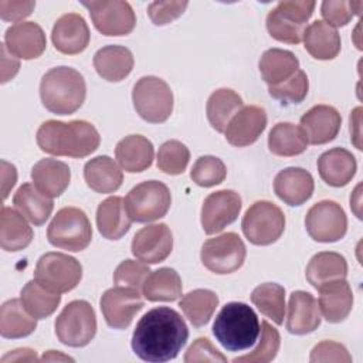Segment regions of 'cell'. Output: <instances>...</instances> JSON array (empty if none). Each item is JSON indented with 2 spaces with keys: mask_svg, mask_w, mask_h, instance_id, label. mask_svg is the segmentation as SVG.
Returning <instances> with one entry per match:
<instances>
[{
  "mask_svg": "<svg viewBox=\"0 0 363 363\" xmlns=\"http://www.w3.org/2000/svg\"><path fill=\"white\" fill-rule=\"evenodd\" d=\"M189 337V329L179 312L169 306L147 311L136 323L132 335L135 354L152 363L174 359Z\"/></svg>",
  "mask_w": 363,
  "mask_h": 363,
  "instance_id": "6da1fadb",
  "label": "cell"
},
{
  "mask_svg": "<svg viewBox=\"0 0 363 363\" xmlns=\"http://www.w3.org/2000/svg\"><path fill=\"white\" fill-rule=\"evenodd\" d=\"M101 136L86 121H45L37 130L38 147L54 156L81 159L98 149Z\"/></svg>",
  "mask_w": 363,
  "mask_h": 363,
  "instance_id": "7a4b0ae2",
  "label": "cell"
},
{
  "mask_svg": "<svg viewBox=\"0 0 363 363\" xmlns=\"http://www.w3.org/2000/svg\"><path fill=\"white\" fill-rule=\"evenodd\" d=\"M259 332L257 313L244 302L225 303L213 323V335L228 352H242L252 347Z\"/></svg>",
  "mask_w": 363,
  "mask_h": 363,
  "instance_id": "3957f363",
  "label": "cell"
},
{
  "mask_svg": "<svg viewBox=\"0 0 363 363\" xmlns=\"http://www.w3.org/2000/svg\"><path fill=\"white\" fill-rule=\"evenodd\" d=\"M40 96L50 112L57 115L74 113L85 101V79L71 67L51 68L41 78Z\"/></svg>",
  "mask_w": 363,
  "mask_h": 363,
  "instance_id": "277c9868",
  "label": "cell"
},
{
  "mask_svg": "<svg viewBox=\"0 0 363 363\" xmlns=\"http://www.w3.org/2000/svg\"><path fill=\"white\" fill-rule=\"evenodd\" d=\"M315 6L316 3L312 0L279 1L267 16V30L269 35L286 44L301 43Z\"/></svg>",
  "mask_w": 363,
  "mask_h": 363,
  "instance_id": "5b68a950",
  "label": "cell"
},
{
  "mask_svg": "<svg viewBox=\"0 0 363 363\" xmlns=\"http://www.w3.org/2000/svg\"><path fill=\"white\" fill-rule=\"evenodd\" d=\"M48 242L57 248L78 252L92 240V227L86 214L78 207H64L57 211L47 230Z\"/></svg>",
  "mask_w": 363,
  "mask_h": 363,
  "instance_id": "8992f818",
  "label": "cell"
},
{
  "mask_svg": "<svg viewBox=\"0 0 363 363\" xmlns=\"http://www.w3.org/2000/svg\"><path fill=\"white\" fill-rule=\"evenodd\" d=\"M132 101L139 116L150 123L167 121L173 111V92L166 81L147 75L133 85Z\"/></svg>",
  "mask_w": 363,
  "mask_h": 363,
  "instance_id": "52a82bcc",
  "label": "cell"
},
{
  "mask_svg": "<svg viewBox=\"0 0 363 363\" xmlns=\"http://www.w3.org/2000/svg\"><path fill=\"white\" fill-rule=\"evenodd\" d=\"M96 333V316L89 302L77 299L69 302L55 319L58 340L71 347L86 346Z\"/></svg>",
  "mask_w": 363,
  "mask_h": 363,
  "instance_id": "ba28073f",
  "label": "cell"
},
{
  "mask_svg": "<svg viewBox=\"0 0 363 363\" xmlns=\"http://www.w3.org/2000/svg\"><path fill=\"white\" fill-rule=\"evenodd\" d=\"M172 196L169 187L157 180H147L135 186L125 197L128 216L136 223H150L166 216Z\"/></svg>",
  "mask_w": 363,
  "mask_h": 363,
  "instance_id": "9c48e42d",
  "label": "cell"
},
{
  "mask_svg": "<svg viewBox=\"0 0 363 363\" xmlns=\"http://www.w3.org/2000/svg\"><path fill=\"white\" fill-rule=\"evenodd\" d=\"M241 228L251 244L269 245L282 235L285 230V216L277 204L259 200L251 204L245 211Z\"/></svg>",
  "mask_w": 363,
  "mask_h": 363,
  "instance_id": "30bf717a",
  "label": "cell"
},
{
  "mask_svg": "<svg viewBox=\"0 0 363 363\" xmlns=\"http://www.w3.org/2000/svg\"><path fill=\"white\" fill-rule=\"evenodd\" d=\"M81 278L82 267L79 261L62 252H47L41 255L34 271V279L55 294L72 291Z\"/></svg>",
  "mask_w": 363,
  "mask_h": 363,
  "instance_id": "8fae6325",
  "label": "cell"
},
{
  "mask_svg": "<svg viewBox=\"0 0 363 363\" xmlns=\"http://www.w3.org/2000/svg\"><path fill=\"white\" fill-rule=\"evenodd\" d=\"M245 245L238 234L224 233L208 238L201 245L200 258L203 265L218 275L231 274L240 269L245 259Z\"/></svg>",
  "mask_w": 363,
  "mask_h": 363,
  "instance_id": "7c38bea8",
  "label": "cell"
},
{
  "mask_svg": "<svg viewBox=\"0 0 363 363\" xmlns=\"http://www.w3.org/2000/svg\"><path fill=\"white\" fill-rule=\"evenodd\" d=\"M305 227L312 240L318 242H335L345 237L347 218L340 204L333 200H322L308 210Z\"/></svg>",
  "mask_w": 363,
  "mask_h": 363,
  "instance_id": "4fadbf2b",
  "label": "cell"
},
{
  "mask_svg": "<svg viewBox=\"0 0 363 363\" xmlns=\"http://www.w3.org/2000/svg\"><path fill=\"white\" fill-rule=\"evenodd\" d=\"M88 9L95 28L104 35H126L136 26V16L128 1H81Z\"/></svg>",
  "mask_w": 363,
  "mask_h": 363,
  "instance_id": "5bb4252c",
  "label": "cell"
},
{
  "mask_svg": "<svg viewBox=\"0 0 363 363\" xmlns=\"http://www.w3.org/2000/svg\"><path fill=\"white\" fill-rule=\"evenodd\" d=\"M101 311L108 326L113 329H126L133 316L143 308V299L139 289L115 286L101 296Z\"/></svg>",
  "mask_w": 363,
  "mask_h": 363,
  "instance_id": "9a60e30c",
  "label": "cell"
},
{
  "mask_svg": "<svg viewBox=\"0 0 363 363\" xmlns=\"http://www.w3.org/2000/svg\"><path fill=\"white\" fill-rule=\"evenodd\" d=\"M241 210V197L234 190H218L204 199L201 207V227L206 234L220 233L234 223Z\"/></svg>",
  "mask_w": 363,
  "mask_h": 363,
  "instance_id": "2e32d148",
  "label": "cell"
},
{
  "mask_svg": "<svg viewBox=\"0 0 363 363\" xmlns=\"http://www.w3.org/2000/svg\"><path fill=\"white\" fill-rule=\"evenodd\" d=\"M173 248L170 228L163 224H152L140 228L132 240V254L145 264L164 261Z\"/></svg>",
  "mask_w": 363,
  "mask_h": 363,
  "instance_id": "e0dca14e",
  "label": "cell"
},
{
  "mask_svg": "<svg viewBox=\"0 0 363 363\" xmlns=\"http://www.w3.org/2000/svg\"><path fill=\"white\" fill-rule=\"evenodd\" d=\"M267 126V113L257 105L242 106L228 122L224 133L230 145L244 147L252 145Z\"/></svg>",
  "mask_w": 363,
  "mask_h": 363,
  "instance_id": "ac0fdd59",
  "label": "cell"
},
{
  "mask_svg": "<svg viewBox=\"0 0 363 363\" xmlns=\"http://www.w3.org/2000/svg\"><path fill=\"white\" fill-rule=\"evenodd\" d=\"M89 28L84 17L78 13L61 16L51 33V40L57 51L68 55L82 52L89 44Z\"/></svg>",
  "mask_w": 363,
  "mask_h": 363,
  "instance_id": "d6986e66",
  "label": "cell"
},
{
  "mask_svg": "<svg viewBox=\"0 0 363 363\" xmlns=\"http://www.w3.org/2000/svg\"><path fill=\"white\" fill-rule=\"evenodd\" d=\"M4 44L13 55L23 60H34L44 52L47 40L37 23L21 21L6 30Z\"/></svg>",
  "mask_w": 363,
  "mask_h": 363,
  "instance_id": "ffe728a7",
  "label": "cell"
},
{
  "mask_svg": "<svg viewBox=\"0 0 363 363\" xmlns=\"http://www.w3.org/2000/svg\"><path fill=\"white\" fill-rule=\"evenodd\" d=\"M342 125L340 113L329 105H315L301 118V128L308 138V143L325 145L333 140Z\"/></svg>",
  "mask_w": 363,
  "mask_h": 363,
  "instance_id": "44dd1931",
  "label": "cell"
},
{
  "mask_svg": "<svg viewBox=\"0 0 363 363\" xmlns=\"http://www.w3.org/2000/svg\"><path fill=\"white\" fill-rule=\"evenodd\" d=\"M315 183L312 174L302 167H286L274 179L275 194L288 206H301L313 193Z\"/></svg>",
  "mask_w": 363,
  "mask_h": 363,
  "instance_id": "7402d4cb",
  "label": "cell"
},
{
  "mask_svg": "<svg viewBox=\"0 0 363 363\" xmlns=\"http://www.w3.org/2000/svg\"><path fill=\"white\" fill-rule=\"evenodd\" d=\"M320 325L318 301L306 291H294L289 296L286 329L292 335H306Z\"/></svg>",
  "mask_w": 363,
  "mask_h": 363,
  "instance_id": "603a6c76",
  "label": "cell"
},
{
  "mask_svg": "<svg viewBox=\"0 0 363 363\" xmlns=\"http://www.w3.org/2000/svg\"><path fill=\"white\" fill-rule=\"evenodd\" d=\"M319 291V311L330 323L345 320L353 306V291L346 279H335L323 284Z\"/></svg>",
  "mask_w": 363,
  "mask_h": 363,
  "instance_id": "cb8c5ba5",
  "label": "cell"
},
{
  "mask_svg": "<svg viewBox=\"0 0 363 363\" xmlns=\"http://www.w3.org/2000/svg\"><path fill=\"white\" fill-rule=\"evenodd\" d=\"M356 169L357 163L354 156L343 147L326 150L318 159L319 176L332 187L346 186L354 177Z\"/></svg>",
  "mask_w": 363,
  "mask_h": 363,
  "instance_id": "d4e9b609",
  "label": "cell"
},
{
  "mask_svg": "<svg viewBox=\"0 0 363 363\" xmlns=\"http://www.w3.org/2000/svg\"><path fill=\"white\" fill-rule=\"evenodd\" d=\"M115 156L125 172L139 173L152 166L155 149L147 138L142 135H129L118 142Z\"/></svg>",
  "mask_w": 363,
  "mask_h": 363,
  "instance_id": "484cf974",
  "label": "cell"
},
{
  "mask_svg": "<svg viewBox=\"0 0 363 363\" xmlns=\"http://www.w3.org/2000/svg\"><path fill=\"white\" fill-rule=\"evenodd\" d=\"M34 186L48 197L61 196L69 184L71 170L67 163L57 159H41L31 169Z\"/></svg>",
  "mask_w": 363,
  "mask_h": 363,
  "instance_id": "4316f807",
  "label": "cell"
},
{
  "mask_svg": "<svg viewBox=\"0 0 363 363\" xmlns=\"http://www.w3.org/2000/svg\"><path fill=\"white\" fill-rule=\"evenodd\" d=\"M94 67L98 75L109 82L125 79L133 68V55L122 45H106L94 55Z\"/></svg>",
  "mask_w": 363,
  "mask_h": 363,
  "instance_id": "83f0119b",
  "label": "cell"
},
{
  "mask_svg": "<svg viewBox=\"0 0 363 363\" xmlns=\"http://www.w3.org/2000/svg\"><path fill=\"white\" fill-rule=\"evenodd\" d=\"M132 220L128 216L125 200L112 196L99 203L96 210V225L106 240H119L130 228Z\"/></svg>",
  "mask_w": 363,
  "mask_h": 363,
  "instance_id": "f1b7e54d",
  "label": "cell"
},
{
  "mask_svg": "<svg viewBox=\"0 0 363 363\" xmlns=\"http://www.w3.org/2000/svg\"><path fill=\"white\" fill-rule=\"evenodd\" d=\"M302 40L305 50L316 60H333L340 52L339 33L322 20H316L308 26Z\"/></svg>",
  "mask_w": 363,
  "mask_h": 363,
  "instance_id": "f546056e",
  "label": "cell"
},
{
  "mask_svg": "<svg viewBox=\"0 0 363 363\" xmlns=\"http://www.w3.org/2000/svg\"><path fill=\"white\" fill-rule=\"evenodd\" d=\"M84 179L96 193H113L123 182V173L109 156H96L85 163Z\"/></svg>",
  "mask_w": 363,
  "mask_h": 363,
  "instance_id": "4dcf8cb0",
  "label": "cell"
},
{
  "mask_svg": "<svg viewBox=\"0 0 363 363\" xmlns=\"http://www.w3.org/2000/svg\"><path fill=\"white\" fill-rule=\"evenodd\" d=\"M13 204L34 225H43L54 208L51 197L41 193L31 183H24L18 187L14 193Z\"/></svg>",
  "mask_w": 363,
  "mask_h": 363,
  "instance_id": "1f68e13d",
  "label": "cell"
},
{
  "mask_svg": "<svg viewBox=\"0 0 363 363\" xmlns=\"http://www.w3.org/2000/svg\"><path fill=\"white\" fill-rule=\"evenodd\" d=\"M26 217L10 207H3L0 214V245L4 251L24 250L33 241V230Z\"/></svg>",
  "mask_w": 363,
  "mask_h": 363,
  "instance_id": "d6a6232c",
  "label": "cell"
},
{
  "mask_svg": "<svg viewBox=\"0 0 363 363\" xmlns=\"http://www.w3.org/2000/svg\"><path fill=\"white\" fill-rule=\"evenodd\" d=\"M305 275L308 282L318 289L326 282L345 279L347 275V262L345 257L337 252L322 251L311 258Z\"/></svg>",
  "mask_w": 363,
  "mask_h": 363,
  "instance_id": "836d02e7",
  "label": "cell"
},
{
  "mask_svg": "<svg viewBox=\"0 0 363 363\" xmlns=\"http://www.w3.org/2000/svg\"><path fill=\"white\" fill-rule=\"evenodd\" d=\"M258 67L262 79L272 86L291 78L299 69V61L288 50L269 48L261 55Z\"/></svg>",
  "mask_w": 363,
  "mask_h": 363,
  "instance_id": "e575fe53",
  "label": "cell"
},
{
  "mask_svg": "<svg viewBox=\"0 0 363 363\" xmlns=\"http://www.w3.org/2000/svg\"><path fill=\"white\" fill-rule=\"evenodd\" d=\"M37 320L24 308L21 299H10L0 308V333L6 339H18L31 335Z\"/></svg>",
  "mask_w": 363,
  "mask_h": 363,
  "instance_id": "d590c367",
  "label": "cell"
},
{
  "mask_svg": "<svg viewBox=\"0 0 363 363\" xmlns=\"http://www.w3.org/2000/svg\"><path fill=\"white\" fill-rule=\"evenodd\" d=\"M269 150L282 157L303 153L308 149V138L301 126L289 122L277 123L268 135Z\"/></svg>",
  "mask_w": 363,
  "mask_h": 363,
  "instance_id": "8d00e7d4",
  "label": "cell"
},
{
  "mask_svg": "<svg viewBox=\"0 0 363 363\" xmlns=\"http://www.w3.org/2000/svg\"><path fill=\"white\" fill-rule=\"evenodd\" d=\"M242 108L241 96L230 89V88H220L214 91L206 105V113L210 125L217 132H224L231 118Z\"/></svg>",
  "mask_w": 363,
  "mask_h": 363,
  "instance_id": "74e56055",
  "label": "cell"
},
{
  "mask_svg": "<svg viewBox=\"0 0 363 363\" xmlns=\"http://www.w3.org/2000/svg\"><path fill=\"white\" fill-rule=\"evenodd\" d=\"M142 291L147 301L172 302L182 296L183 285L179 274L173 268L163 267L149 274Z\"/></svg>",
  "mask_w": 363,
  "mask_h": 363,
  "instance_id": "f35d334b",
  "label": "cell"
},
{
  "mask_svg": "<svg viewBox=\"0 0 363 363\" xmlns=\"http://www.w3.org/2000/svg\"><path fill=\"white\" fill-rule=\"evenodd\" d=\"M179 306L193 326L201 328L218 306V296L210 289H194L180 299Z\"/></svg>",
  "mask_w": 363,
  "mask_h": 363,
  "instance_id": "ab89813d",
  "label": "cell"
},
{
  "mask_svg": "<svg viewBox=\"0 0 363 363\" xmlns=\"http://www.w3.org/2000/svg\"><path fill=\"white\" fill-rule=\"evenodd\" d=\"M20 299L24 308L35 319H44L54 313L61 302V295L51 292L41 286L35 279L27 282L21 292Z\"/></svg>",
  "mask_w": 363,
  "mask_h": 363,
  "instance_id": "60d3db41",
  "label": "cell"
},
{
  "mask_svg": "<svg viewBox=\"0 0 363 363\" xmlns=\"http://www.w3.org/2000/svg\"><path fill=\"white\" fill-rule=\"evenodd\" d=\"M251 302L267 318L277 325H282L285 315V289L279 284L265 282L258 285L251 294Z\"/></svg>",
  "mask_w": 363,
  "mask_h": 363,
  "instance_id": "b9f144b4",
  "label": "cell"
},
{
  "mask_svg": "<svg viewBox=\"0 0 363 363\" xmlns=\"http://www.w3.org/2000/svg\"><path fill=\"white\" fill-rule=\"evenodd\" d=\"M259 335H261V339L258 345L252 349V352L233 359L234 363H268L275 359L281 345V337L278 330L272 328L268 322L262 320Z\"/></svg>",
  "mask_w": 363,
  "mask_h": 363,
  "instance_id": "7bdbcfd3",
  "label": "cell"
},
{
  "mask_svg": "<svg viewBox=\"0 0 363 363\" xmlns=\"http://www.w3.org/2000/svg\"><path fill=\"white\" fill-rule=\"evenodd\" d=\"M190 160L187 146L179 140L164 142L157 152V167L166 174H182Z\"/></svg>",
  "mask_w": 363,
  "mask_h": 363,
  "instance_id": "ee69618b",
  "label": "cell"
},
{
  "mask_svg": "<svg viewBox=\"0 0 363 363\" xmlns=\"http://www.w3.org/2000/svg\"><path fill=\"white\" fill-rule=\"evenodd\" d=\"M227 174L225 164L216 156H201L191 167L190 177L200 187H213L224 182Z\"/></svg>",
  "mask_w": 363,
  "mask_h": 363,
  "instance_id": "f6af8a7d",
  "label": "cell"
},
{
  "mask_svg": "<svg viewBox=\"0 0 363 363\" xmlns=\"http://www.w3.org/2000/svg\"><path fill=\"white\" fill-rule=\"evenodd\" d=\"M309 89V81L306 74L302 69H298L291 78L286 81L272 85L268 88L269 95L282 104H299L302 102Z\"/></svg>",
  "mask_w": 363,
  "mask_h": 363,
  "instance_id": "bcb514c9",
  "label": "cell"
},
{
  "mask_svg": "<svg viewBox=\"0 0 363 363\" xmlns=\"http://www.w3.org/2000/svg\"><path fill=\"white\" fill-rule=\"evenodd\" d=\"M363 7L362 1L346 0H325L320 6V13L329 26L343 27L354 14H360Z\"/></svg>",
  "mask_w": 363,
  "mask_h": 363,
  "instance_id": "7dc6e473",
  "label": "cell"
},
{
  "mask_svg": "<svg viewBox=\"0 0 363 363\" xmlns=\"http://www.w3.org/2000/svg\"><path fill=\"white\" fill-rule=\"evenodd\" d=\"M149 274L150 269L145 265V262L125 259L116 267L113 272V282L116 284V286L140 289Z\"/></svg>",
  "mask_w": 363,
  "mask_h": 363,
  "instance_id": "c3c4849f",
  "label": "cell"
},
{
  "mask_svg": "<svg viewBox=\"0 0 363 363\" xmlns=\"http://www.w3.org/2000/svg\"><path fill=\"white\" fill-rule=\"evenodd\" d=\"M187 1H153L147 6V16L155 26H164L183 14Z\"/></svg>",
  "mask_w": 363,
  "mask_h": 363,
  "instance_id": "681fc988",
  "label": "cell"
},
{
  "mask_svg": "<svg viewBox=\"0 0 363 363\" xmlns=\"http://www.w3.org/2000/svg\"><path fill=\"white\" fill-rule=\"evenodd\" d=\"M309 360L312 363L316 362H345V363H350L352 362V356L349 354L347 349L333 340H323L320 343H318L312 352H311V357Z\"/></svg>",
  "mask_w": 363,
  "mask_h": 363,
  "instance_id": "f907efd6",
  "label": "cell"
},
{
  "mask_svg": "<svg viewBox=\"0 0 363 363\" xmlns=\"http://www.w3.org/2000/svg\"><path fill=\"white\" fill-rule=\"evenodd\" d=\"M186 363L193 362H227V357L221 354L216 346L207 337H199L193 342V345L187 349L184 354Z\"/></svg>",
  "mask_w": 363,
  "mask_h": 363,
  "instance_id": "816d5d0a",
  "label": "cell"
},
{
  "mask_svg": "<svg viewBox=\"0 0 363 363\" xmlns=\"http://www.w3.org/2000/svg\"><path fill=\"white\" fill-rule=\"evenodd\" d=\"M34 7L35 1L31 0H0V17L4 21H20L28 17Z\"/></svg>",
  "mask_w": 363,
  "mask_h": 363,
  "instance_id": "f5cc1de1",
  "label": "cell"
},
{
  "mask_svg": "<svg viewBox=\"0 0 363 363\" xmlns=\"http://www.w3.org/2000/svg\"><path fill=\"white\" fill-rule=\"evenodd\" d=\"M0 52H1V82H7L10 81L20 68V62L16 57H13V54L7 50L6 44L3 43L0 45Z\"/></svg>",
  "mask_w": 363,
  "mask_h": 363,
  "instance_id": "db71d44e",
  "label": "cell"
},
{
  "mask_svg": "<svg viewBox=\"0 0 363 363\" xmlns=\"http://www.w3.org/2000/svg\"><path fill=\"white\" fill-rule=\"evenodd\" d=\"M1 180H3V199H7L9 191L16 184L17 172L16 167L6 160H1Z\"/></svg>",
  "mask_w": 363,
  "mask_h": 363,
  "instance_id": "11a10c76",
  "label": "cell"
},
{
  "mask_svg": "<svg viewBox=\"0 0 363 363\" xmlns=\"http://www.w3.org/2000/svg\"><path fill=\"white\" fill-rule=\"evenodd\" d=\"M31 362V360H37V354H35V350L33 349H16L10 353H7L6 356L1 357V363H6V362Z\"/></svg>",
  "mask_w": 363,
  "mask_h": 363,
  "instance_id": "9f6ffc18",
  "label": "cell"
},
{
  "mask_svg": "<svg viewBox=\"0 0 363 363\" xmlns=\"http://www.w3.org/2000/svg\"><path fill=\"white\" fill-rule=\"evenodd\" d=\"M360 112L362 108L357 106L353 109L352 115H350V139L354 143V146L357 149H362V143H360Z\"/></svg>",
  "mask_w": 363,
  "mask_h": 363,
  "instance_id": "6f0895ef",
  "label": "cell"
},
{
  "mask_svg": "<svg viewBox=\"0 0 363 363\" xmlns=\"http://www.w3.org/2000/svg\"><path fill=\"white\" fill-rule=\"evenodd\" d=\"M41 360H43V362H50V360H65V362L69 360V362H72L74 359L69 357V356H65V354H62V353H60V352L48 350V352H45V353L43 354Z\"/></svg>",
  "mask_w": 363,
  "mask_h": 363,
  "instance_id": "680465c9",
  "label": "cell"
}]
</instances>
